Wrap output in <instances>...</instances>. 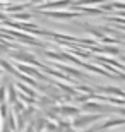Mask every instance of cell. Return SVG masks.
Returning a JSON list of instances; mask_svg holds the SVG:
<instances>
[{"instance_id":"cell-7","label":"cell","mask_w":125,"mask_h":132,"mask_svg":"<svg viewBox=\"0 0 125 132\" xmlns=\"http://www.w3.org/2000/svg\"><path fill=\"white\" fill-rule=\"evenodd\" d=\"M9 100H10V103L17 101V94H15V88H14V86H10V88H9Z\"/></svg>"},{"instance_id":"cell-13","label":"cell","mask_w":125,"mask_h":132,"mask_svg":"<svg viewBox=\"0 0 125 132\" xmlns=\"http://www.w3.org/2000/svg\"><path fill=\"white\" fill-rule=\"evenodd\" d=\"M26 132H34V127H33V122H29L28 129H26Z\"/></svg>"},{"instance_id":"cell-4","label":"cell","mask_w":125,"mask_h":132,"mask_svg":"<svg viewBox=\"0 0 125 132\" xmlns=\"http://www.w3.org/2000/svg\"><path fill=\"white\" fill-rule=\"evenodd\" d=\"M14 59L21 60V62H26V64H36V65H38V62L34 60V57L31 53H15Z\"/></svg>"},{"instance_id":"cell-9","label":"cell","mask_w":125,"mask_h":132,"mask_svg":"<svg viewBox=\"0 0 125 132\" xmlns=\"http://www.w3.org/2000/svg\"><path fill=\"white\" fill-rule=\"evenodd\" d=\"M5 91H7V86H5V82L0 84V103H4L5 100Z\"/></svg>"},{"instance_id":"cell-10","label":"cell","mask_w":125,"mask_h":132,"mask_svg":"<svg viewBox=\"0 0 125 132\" xmlns=\"http://www.w3.org/2000/svg\"><path fill=\"white\" fill-rule=\"evenodd\" d=\"M65 72H69V74H72V76H76V77H82V74L79 72V70H76V69H69V67H62Z\"/></svg>"},{"instance_id":"cell-14","label":"cell","mask_w":125,"mask_h":132,"mask_svg":"<svg viewBox=\"0 0 125 132\" xmlns=\"http://www.w3.org/2000/svg\"><path fill=\"white\" fill-rule=\"evenodd\" d=\"M116 110H118V113H120V115H125V108H116Z\"/></svg>"},{"instance_id":"cell-2","label":"cell","mask_w":125,"mask_h":132,"mask_svg":"<svg viewBox=\"0 0 125 132\" xmlns=\"http://www.w3.org/2000/svg\"><path fill=\"white\" fill-rule=\"evenodd\" d=\"M57 113H60L62 117H77L79 115V108L77 106H69V105H63V106H60V108H53Z\"/></svg>"},{"instance_id":"cell-3","label":"cell","mask_w":125,"mask_h":132,"mask_svg":"<svg viewBox=\"0 0 125 132\" xmlns=\"http://www.w3.org/2000/svg\"><path fill=\"white\" fill-rule=\"evenodd\" d=\"M125 123V118H110L106 120V123L99 125V130H105V129H110V127H118V125H123Z\"/></svg>"},{"instance_id":"cell-12","label":"cell","mask_w":125,"mask_h":132,"mask_svg":"<svg viewBox=\"0 0 125 132\" xmlns=\"http://www.w3.org/2000/svg\"><path fill=\"white\" fill-rule=\"evenodd\" d=\"M39 105H45V106H48V105H52V100H48V98H41V96H39Z\"/></svg>"},{"instance_id":"cell-11","label":"cell","mask_w":125,"mask_h":132,"mask_svg":"<svg viewBox=\"0 0 125 132\" xmlns=\"http://www.w3.org/2000/svg\"><path fill=\"white\" fill-rule=\"evenodd\" d=\"M0 117L7 118V105L5 103H0Z\"/></svg>"},{"instance_id":"cell-6","label":"cell","mask_w":125,"mask_h":132,"mask_svg":"<svg viewBox=\"0 0 125 132\" xmlns=\"http://www.w3.org/2000/svg\"><path fill=\"white\" fill-rule=\"evenodd\" d=\"M19 69H21V72H22V74H29V76H34V77H38V79H43V76H41L36 69L26 67V65H19Z\"/></svg>"},{"instance_id":"cell-5","label":"cell","mask_w":125,"mask_h":132,"mask_svg":"<svg viewBox=\"0 0 125 132\" xmlns=\"http://www.w3.org/2000/svg\"><path fill=\"white\" fill-rule=\"evenodd\" d=\"M46 122H48L46 118H41V117H38V118H36V120H34V122H33L34 132H41V130H43L45 127H46Z\"/></svg>"},{"instance_id":"cell-1","label":"cell","mask_w":125,"mask_h":132,"mask_svg":"<svg viewBox=\"0 0 125 132\" xmlns=\"http://www.w3.org/2000/svg\"><path fill=\"white\" fill-rule=\"evenodd\" d=\"M99 118H101V115H86V117H79V115H77L76 120H74L70 125L76 127V129H84L91 122H96V120H99Z\"/></svg>"},{"instance_id":"cell-15","label":"cell","mask_w":125,"mask_h":132,"mask_svg":"<svg viewBox=\"0 0 125 132\" xmlns=\"http://www.w3.org/2000/svg\"><path fill=\"white\" fill-rule=\"evenodd\" d=\"M17 132H19V130H17Z\"/></svg>"},{"instance_id":"cell-8","label":"cell","mask_w":125,"mask_h":132,"mask_svg":"<svg viewBox=\"0 0 125 132\" xmlns=\"http://www.w3.org/2000/svg\"><path fill=\"white\" fill-rule=\"evenodd\" d=\"M12 105H14V113H15V115H21V112L24 110V108H22V103L15 101V103H12Z\"/></svg>"}]
</instances>
